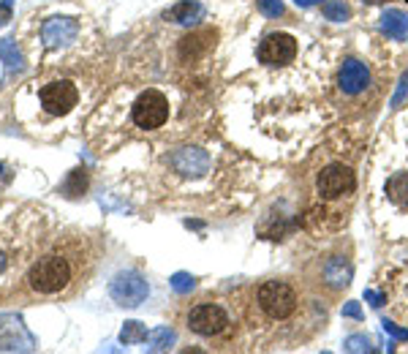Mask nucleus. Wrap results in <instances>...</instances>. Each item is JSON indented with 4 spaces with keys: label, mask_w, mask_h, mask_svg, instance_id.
I'll list each match as a JSON object with an SVG mask.
<instances>
[{
    "label": "nucleus",
    "mask_w": 408,
    "mask_h": 354,
    "mask_svg": "<svg viewBox=\"0 0 408 354\" xmlns=\"http://www.w3.org/2000/svg\"><path fill=\"white\" fill-rule=\"evenodd\" d=\"M319 283L327 289V291H332V294H338L343 289H348L351 286V278H354V267H351V259L348 256H343V254H332V256H327L321 265H319Z\"/></svg>",
    "instance_id": "9"
},
{
    "label": "nucleus",
    "mask_w": 408,
    "mask_h": 354,
    "mask_svg": "<svg viewBox=\"0 0 408 354\" xmlns=\"http://www.w3.org/2000/svg\"><path fill=\"white\" fill-rule=\"evenodd\" d=\"M177 341V335H174V330H169V327H158V330H152L150 333V352H166L172 344Z\"/></svg>",
    "instance_id": "19"
},
{
    "label": "nucleus",
    "mask_w": 408,
    "mask_h": 354,
    "mask_svg": "<svg viewBox=\"0 0 408 354\" xmlns=\"http://www.w3.org/2000/svg\"><path fill=\"white\" fill-rule=\"evenodd\" d=\"M215 44H218V30L215 27H199V30H194V33L180 38L177 55L185 63H196V60L207 58L215 49Z\"/></svg>",
    "instance_id": "10"
},
{
    "label": "nucleus",
    "mask_w": 408,
    "mask_h": 354,
    "mask_svg": "<svg viewBox=\"0 0 408 354\" xmlns=\"http://www.w3.org/2000/svg\"><path fill=\"white\" fill-rule=\"evenodd\" d=\"M297 5H302V8H310V5H316V3H321V0H294Z\"/></svg>",
    "instance_id": "30"
},
{
    "label": "nucleus",
    "mask_w": 408,
    "mask_h": 354,
    "mask_svg": "<svg viewBox=\"0 0 408 354\" xmlns=\"http://www.w3.org/2000/svg\"><path fill=\"white\" fill-rule=\"evenodd\" d=\"M8 19H11V5H8V3H0V27H3Z\"/></svg>",
    "instance_id": "29"
},
{
    "label": "nucleus",
    "mask_w": 408,
    "mask_h": 354,
    "mask_svg": "<svg viewBox=\"0 0 408 354\" xmlns=\"http://www.w3.org/2000/svg\"><path fill=\"white\" fill-rule=\"evenodd\" d=\"M188 327L196 333V335H204V338H215L220 333L229 330V313L215 305V302H202L196 308H191L188 313Z\"/></svg>",
    "instance_id": "7"
},
{
    "label": "nucleus",
    "mask_w": 408,
    "mask_h": 354,
    "mask_svg": "<svg viewBox=\"0 0 408 354\" xmlns=\"http://www.w3.org/2000/svg\"><path fill=\"white\" fill-rule=\"evenodd\" d=\"M256 302H259L262 313L272 322H286L299 308V297H297L294 286L286 281H264L256 291Z\"/></svg>",
    "instance_id": "2"
},
{
    "label": "nucleus",
    "mask_w": 408,
    "mask_h": 354,
    "mask_svg": "<svg viewBox=\"0 0 408 354\" xmlns=\"http://www.w3.org/2000/svg\"><path fill=\"white\" fill-rule=\"evenodd\" d=\"M87 172L84 169H73L71 175H68V180L63 183V194H66L68 199H73V197H79V194H84L87 191Z\"/></svg>",
    "instance_id": "18"
},
{
    "label": "nucleus",
    "mask_w": 408,
    "mask_h": 354,
    "mask_svg": "<svg viewBox=\"0 0 408 354\" xmlns=\"http://www.w3.org/2000/svg\"><path fill=\"white\" fill-rule=\"evenodd\" d=\"M172 169L183 177H204L207 169H209V155L202 147H180L174 155H172Z\"/></svg>",
    "instance_id": "11"
},
{
    "label": "nucleus",
    "mask_w": 408,
    "mask_h": 354,
    "mask_svg": "<svg viewBox=\"0 0 408 354\" xmlns=\"http://www.w3.org/2000/svg\"><path fill=\"white\" fill-rule=\"evenodd\" d=\"M38 98H41V107L49 115H68L76 107V101H79V90H76L73 82L58 79V82L44 85L41 93H38Z\"/></svg>",
    "instance_id": "8"
},
{
    "label": "nucleus",
    "mask_w": 408,
    "mask_h": 354,
    "mask_svg": "<svg viewBox=\"0 0 408 354\" xmlns=\"http://www.w3.org/2000/svg\"><path fill=\"white\" fill-rule=\"evenodd\" d=\"M71 276H73L71 262L63 254H47L36 259L33 267L27 270V283L38 294H58L71 283Z\"/></svg>",
    "instance_id": "1"
},
{
    "label": "nucleus",
    "mask_w": 408,
    "mask_h": 354,
    "mask_svg": "<svg viewBox=\"0 0 408 354\" xmlns=\"http://www.w3.org/2000/svg\"><path fill=\"white\" fill-rule=\"evenodd\" d=\"M343 349H345L348 354L376 352V349H373V341H370L367 335H348V338H345V344H343Z\"/></svg>",
    "instance_id": "22"
},
{
    "label": "nucleus",
    "mask_w": 408,
    "mask_h": 354,
    "mask_svg": "<svg viewBox=\"0 0 408 354\" xmlns=\"http://www.w3.org/2000/svg\"><path fill=\"white\" fill-rule=\"evenodd\" d=\"M338 85L343 93H348V96H356V93H362V90H367V85H370V69L365 66V63H359V60H345L338 71Z\"/></svg>",
    "instance_id": "13"
},
{
    "label": "nucleus",
    "mask_w": 408,
    "mask_h": 354,
    "mask_svg": "<svg viewBox=\"0 0 408 354\" xmlns=\"http://www.w3.org/2000/svg\"><path fill=\"white\" fill-rule=\"evenodd\" d=\"M381 33H384L387 38L406 41L408 38V14L398 11V8H387L384 16H381Z\"/></svg>",
    "instance_id": "14"
},
{
    "label": "nucleus",
    "mask_w": 408,
    "mask_h": 354,
    "mask_svg": "<svg viewBox=\"0 0 408 354\" xmlns=\"http://www.w3.org/2000/svg\"><path fill=\"white\" fill-rule=\"evenodd\" d=\"M204 16V5L196 0H183L177 5H172L166 11V19L169 22H177V25H194Z\"/></svg>",
    "instance_id": "15"
},
{
    "label": "nucleus",
    "mask_w": 408,
    "mask_h": 354,
    "mask_svg": "<svg viewBox=\"0 0 408 354\" xmlns=\"http://www.w3.org/2000/svg\"><path fill=\"white\" fill-rule=\"evenodd\" d=\"M256 55L264 66H272V69L288 66L297 58V38L291 33H270L262 38Z\"/></svg>",
    "instance_id": "6"
},
{
    "label": "nucleus",
    "mask_w": 408,
    "mask_h": 354,
    "mask_svg": "<svg viewBox=\"0 0 408 354\" xmlns=\"http://www.w3.org/2000/svg\"><path fill=\"white\" fill-rule=\"evenodd\" d=\"M0 172H3V164H0Z\"/></svg>",
    "instance_id": "33"
},
{
    "label": "nucleus",
    "mask_w": 408,
    "mask_h": 354,
    "mask_svg": "<svg viewBox=\"0 0 408 354\" xmlns=\"http://www.w3.org/2000/svg\"><path fill=\"white\" fill-rule=\"evenodd\" d=\"M367 5H381V3H387V0H365Z\"/></svg>",
    "instance_id": "31"
},
{
    "label": "nucleus",
    "mask_w": 408,
    "mask_h": 354,
    "mask_svg": "<svg viewBox=\"0 0 408 354\" xmlns=\"http://www.w3.org/2000/svg\"><path fill=\"white\" fill-rule=\"evenodd\" d=\"M387 197H389V202L392 205H398V208H408V172H398V175H392L389 180H387Z\"/></svg>",
    "instance_id": "16"
},
{
    "label": "nucleus",
    "mask_w": 408,
    "mask_h": 354,
    "mask_svg": "<svg viewBox=\"0 0 408 354\" xmlns=\"http://www.w3.org/2000/svg\"><path fill=\"white\" fill-rule=\"evenodd\" d=\"M3 270H5V256L0 254V273H3Z\"/></svg>",
    "instance_id": "32"
},
{
    "label": "nucleus",
    "mask_w": 408,
    "mask_h": 354,
    "mask_svg": "<svg viewBox=\"0 0 408 354\" xmlns=\"http://www.w3.org/2000/svg\"><path fill=\"white\" fill-rule=\"evenodd\" d=\"M406 3H408V0H406Z\"/></svg>",
    "instance_id": "34"
},
{
    "label": "nucleus",
    "mask_w": 408,
    "mask_h": 354,
    "mask_svg": "<svg viewBox=\"0 0 408 354\" xmlns=\"http://www.w3.org/2000/svg\"><path fill=\"white\" fill-rule=\"evenodd\" d=\"M343 316H348V319H362L359 302H345V305H343Z\"/></svg>",
    "instance_id": "28"
},
{
    "label": "nucleus",
    "mask_w": 408,
    "mask_h": 354,
    "mask_svg": "<svg viewBox=\"0 0 408 354\" xmlns=\"http://www.w3.org/2000/svg\"><path fill=\"white\" fill-rule=\"evenodd\" d=\"M109 294H112V300H115L117 305H123V308H136V305H141V302L147 300L150 286H147L141 273L126 270V273H117V276L112 278Z\"/></svg>",
    "instance_id": "5"
},
{
    "label": "nucleus",
    "mask_w": 408,
    "mask_h": 354,
    "mask_svg": "<svg viewBox=\"0 0 408 354\" xmlns=\"http://www.w3.org/2000/svg\"><path fill=\"white\" fill-rule=\"evenodd\" d=\"M256 5L264 16H283V11H286L283 0H256Z\"/></svg>",
    "instance_id": "24"
},
{
    "label": "nucleus",
    "mask_w": 408,
    "mask_h": 354,
    "mask_svg": "<svg viewBox=\"0 0 408 354\" xmlns=\"http://www.w3.org/2000/svg\"><path fill=\"white\" fill-rule=\"evenodd\" d=\"M316 188H319V197H321V199L335 202V199H343V197L354 194L356 177H354L351 166H345V164H330V166H324V169L319 172Z\"/></svg>",
    "instance_id": "4"
},
{
    "label": "nucleus",
    "mask_w": 408,
    "mask_h": 354,
    "mask_svg": "<svg viewBox=\"0 0 408 354\" xmlns=\"http://www.w3.org/2000/svg\"><path fill=\"white\" fill-rule=\"evenodd\" d=\"M365 300L373 305V308H381L387 302V294L384 291H376V289H365Z\"/></svg>",
    "instance_id": "27"
},
{
    "label": "nucleus",
    "mask_w": 408,
    "mask_h": 354,
    "mask_svg": "<svg viewBox=\"0 0 408 354\" xmlns=\"http://www.w3.org/2000/svg\"><path fill=\"white\" fill-rule=\"evenodd\" d=\"M194 286H196V278L191 273H174L172 276V289L180 291V294H188Z\"/></svg>",
    "instance_id": "23"
},
{
    "label": "nucleus",
    "mask_w": 408,
    "mask_h": 354,
    "mask_svg": "<svg viewBox=\"0 0 408 354\" xmlns=\"http://www.w3.org/2000/svg\"><path fill=\"white\" fill-rule=\"evenodd\" d=\"M147 338H150V333H147V327H144L141 322H126V324H123L120 341H123L126 346H131V344H144Z\"/></svg>",
    "instance_id": "20"
},
{
    "label": "nucleus",
    "mask_w": 408,
    "mask_h": 354,
    "mask_svg": "<svg viewBox=\"0 0 408 354\" xmlns=\"http://www.w3.org/2000/svg\"><path fill=\"white\" fill-rule=\"evenodd\" d=\"M321 11H324V16L332 19V22H345V19H351V8H348V3H343V0H327Z\"/></svg>",
    "instance_id": "21"
},
{
    "label": "nucleus",
    "mask_w": 408,
    "mask_h": 354,
    "mask_svg": "<svg viewBox=\"0 0 408 354\" xmlns=\"http://www.w3.org/2000/svg\"><path fill=\"white\" fill-rule=\"evenodd\" d=\"M131 118L139 129L152 131L169 120V101L161 90H144L131 107Z\"/></svg>",
    "instance_id": "3"
},
{
    "label": "nucleus",
    "mask_w": 408,
    "mask_h": 354,
    "mask_svg": "<svg viewBox=\"0 0 408 354\" xmlns=\"http://www.w3.org/2000/svg\"><path fill=\"white\" fill-rule=\"evenodd\" d=\"M408 96V71L400 76V85H398V93L392 96V107H400L403 104V98Z\"/></svg>",
    "instance_id": "26"
},
{
    "label": "nucleus",
    "mask_w": 408,
    "mask_h": 354,
    "mask_svg": "<svg viewBox=\"0 0 408 354\" xmlns=\"http://www.w3.org/2000/svg\"><path fill=\"white\" fill-rule=\"evenodd\" d=\"M381 327H384V333H389L395 341H408L406 327H400V324H395V322H389V319H384V322H381Z\"/></svg>",
    "instance_id": "25"
},
{
    "label": "nucleus",
    "mask_w": 408,
    "mask_h": 354,
    "mask_svg": "<svg viewBox=\"0 0 408 354\" xmlns=\"http://www.w3.org/2000/svg\"><path fill=\"white\" fill-rule=\"evenodd\" d=\"M0 60L5 63L8 74H19L25 69V58H22V52L16 49V44L11 38H0Z\"/></svg>",
    "instance_id": "17"
},
{
    "label": "nucleus",
    "mask_w": 408,
    "mask_h": 354,
    "mask_svg": "<svg viewBox=\"0 0 408 354\" xmlns=\"http://www.w3.org/2000/svg\"><path fill=\"white\" fill-rule=\"evenodd\" d=\"M76 33H79V25L71 16H52L41 27V38H44V47L47 49L66 47V44H71L76 38Z\"/></svg>",
    "instance_id": "12"
}]
</instances>
